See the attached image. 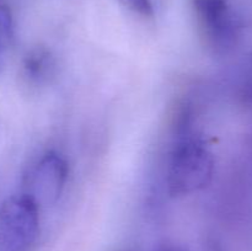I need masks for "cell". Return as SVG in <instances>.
<instances>
[{
    "label": "cell",
    "instance_id": "1",
    "mask_svg": "<svg viewBox=\"0 0 252 251\" xmlns=\"http://www.w3.org/2000/svg\"><path fill=\"white\" fill-rule=\"evenodd\" d=\"M214 157L192 129L175 133L166 171L167 192L172 197L204 189L213 179Z\"/></svg>",
    "mask_w": 252,
    "mask_h": 251
},
{
    "label": "cell",
    "instance_id": "2",
    "mask_svg": "<svg viewBox=\"0 0 252 251\" xmlns=\"http://www.w3.org/2000/svg\"><path fill=\"white\" fill-rule=\"evenodd\" d=\"M203 46L216 56L233 51L240 38V21L231 0H191Z\"/></svg>",
    "mask_w": 252,
    "mask_h": 251
},
{
    "label": "cell",
    "instance_id": "3",
    "mask_svg": "<svg viewBox=\"0 0 252 251\" xmlns=\"http://www.w3.org/2000/svg\"><path fill=\"white\" fill-rule=\"evenodd\" d=\"M39 204L30 193L0 203V251H33L39 235Z\"/></svg>",
    "mask_w": 252,
    "mask_h": 251
},
{
    "label": "cell",
    "instance_id": "4",
    "mask_svg": "<svg viewBox=\"0 0 252 251\" xmlns=\"http://www.w3.org/2000/svg\"><path fill=\"white\" fill-rule=\"evenodd\" d=\"M68 179V164L57 152H47L34 166L31 176L32 197L39 206L58 202Z\"/></svg>",
    "mask_w": 252,
    "mask_h": 251
},
{
    "label": "cell",
    "instance_id": "5",
    "mask_svg": "<svg viewBox=\"0 0 252 251\" xmlns=\"http://www.w3.org/2000/svg\"><path fill=\"white\" fill-rule=\"evenodd\" d=\"M57 62L51 49L44 46L32 47L21 62L20 75L26 85L39 88L52 81L56 76Z\"/></svg>",
    "mask_w": 252,
    "mask_h": 251
},
{
    "label": "cell",
    "instance_id": "6",
    "mask_svg": "<svg viewBox=\"0 0 252 251\" xmlns=\"http://www.w3.org/2000/svg\"><path fill=\"white\" fill-rule=\"evenodd\" d=\"M14 17L10 7L0 1V56L11 47L14 42Z\"/></svg>",
    "mask_w": 252,
    "mask_h": 251
},
{
    "label": "cell",
    "instance_id": "7",
    "mask_svg": "<svg viewBox=\"0 0 252 251\" xmlns=\"http://www.w3.org/2000/svg\"><path fill=\"white\" fill-rule=\"evenodd\" d=\"M239 100L245 105H252V52L246 59L243 76L238 89Z\"/></svg>",
    "mask_w": 252,
    "mask_h": 251
},
{
    "label": "cell",
    "instance_id": "8",
    "mask_svg": "<svg viewBox=\"0 0 252 251\" xmlns=\"http://www.w3.org/2000/svg\"><path fill=\"white\" fill-rule=\"evenodd\" d=\"M121 1L133 12L142 15L144 17L153 16V14H154L152 0H121Z\"/></svg>",
    "mask_w": 252,
    "mask_h": 251
},
{
    "label": "cell",
    "instance_id": "9",
    "mask_svg": "<svg viewBox=\"0 0 252 251\" xmlns=\"http://www.w3.org/2000/svg\"><path fill=\"white\" fill-rule=\"evenodd\" d=\"M160 251H175V250H169V249H166V250H160Z\"/></svg>",
    "mask_w": 252,
    "mask_h": 251
}]
</instances>
